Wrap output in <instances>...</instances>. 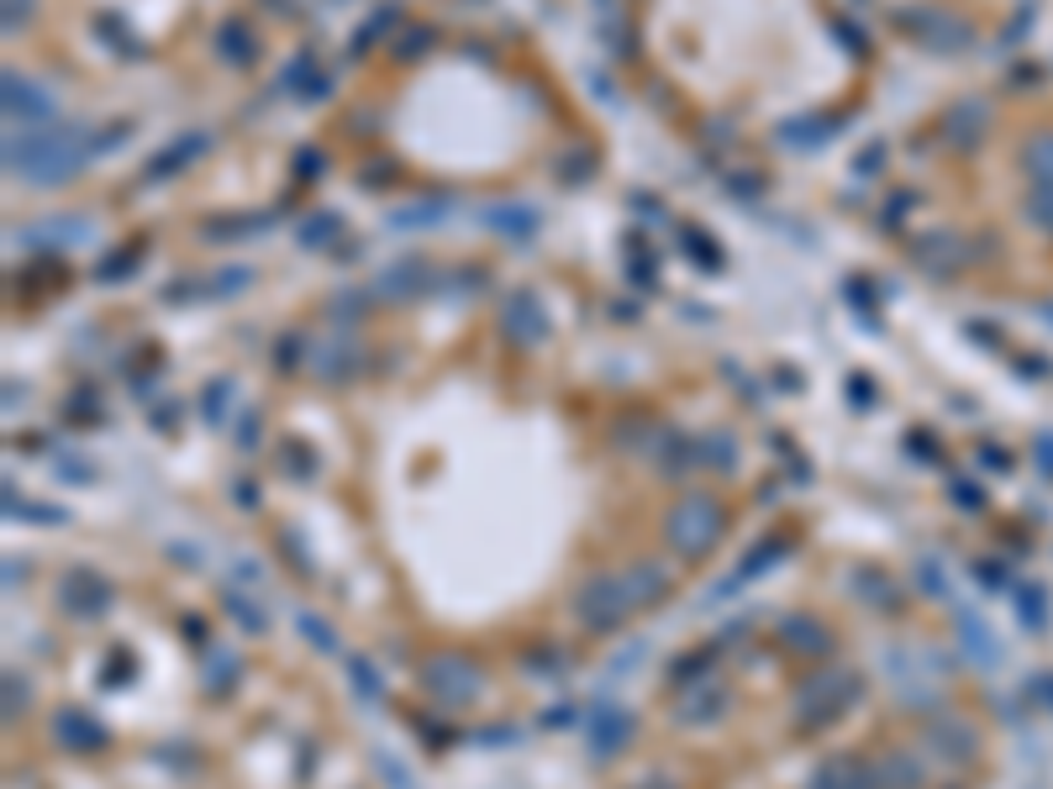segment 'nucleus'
I'll return each mask as SVG.
<instances>
[{"label": "nucleus", "instance_id": "f03ea898", "mask_svg": "<svg viewBox=\"0 0 1053 789\" xmlns=\"http://www.w3.org/2000/svg\"><path fill=\"white\" fill-rule=\"evenodd\" d=\"M27 6H32V0H6V27L27 22Z\"/></svg>", "mask_w": 1053, "mask_h": 789}, {"label": "nucleus", "instance_id": "f257e3e1", "mask_svg": "<svg viewBox=\"0 0 1053 789\" xmlns=\"http://www.w3.org/2000/svg\"><path fill=\"white\" fill-rule=\"evenodd\" d=\"M6 101H11V116L22 111V116H48V95L32 80H22V74H6Z\"/></svg>", "mask_w": 1053, "mask_h": 789}]
</instances>
